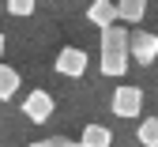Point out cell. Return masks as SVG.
Listing matches in <instances>:
<instances>
[{
	"mask_svg": "<svg viewBox=\"0 0 158 147\" xmlns=\"http://www.w3.org/2000/svg\"><path fill=\"white\" fill-rule=\"evenodd\" d=\"M53 68L60 72V76H68V79H79V76L87 72V49H79V45H64L60 53H56Z\"/></svg>",
	"mask_w": 158,
	"mask_h": 147,
	"instance_id": "277c9868",
	"label": "cell"
},
{
	"mask_svg": "<svg viewBox=\"0 0 158 147\" xmlns=\"http://www.w3.org/2000/svg\"><path fill=\"white\" fill-rule=\"evenodd\" d=\"M4 45H8V41H4V34H0V57H4Z\"/></svg>",
	"mask_w": 158,
	"mask_h": 147,
	"instance_id": "5bb4252c",
	"label": "cell"
},
{
	"mask_svg": "<svg viewBox=\"0 0 158 147\" xmlns=\"http://www.w3.org/2000/svg\"><path fill=\"white\" fill-rule=\"evenodd\" d=\"M4 8H8V15H19V19H27V15H34L38 0H4Z\"/></svg>",
	"mask_w": 158,
	"mask_h": 147,
	"instance_id": "8fae6325",
	"label": "cell"
},
{
	"mask_svg": "<svg viewBox=\"0 0 158 147\" xmlns=\"http://www.w3.org/2000/svg\"><path fill=\"white\" fill-rule=\"evenodd\" d=\"M128 64H132V34L121 23H113V27L102 30V64L98 68L109 79H121L128 72Z\"/></svg>",
	"mask_w": 158,
	"mask_h": 147,
	"instance_id": "6da1fadb",
	"label": "cell"
},
{
	"mask_svg": "<svg viewBox=\"0 0 158 147\" xmlns=\"http://www.w3.org/2000/svg\"><path fill=\"white\" fill-rule=\"evenodd\" d=\"M83 147H113V132L106 124H83V136H79Z\"/></svg>",
	"mask_w": 158,
	"mask_h": 147,
	"instance_id": "ba28073f",
	"label": "cell"
},
{
	"mask_svg": "<svg viewBox=\"0 0 158 147\" xmlns=\"http://www.w3.org/2000/svg\"><path fill=\"white\" fill-rule=\"evenodd\" d=\"M30 147H56V140H34Z\"/></svg>",
	"mask_w": 158,
	"mask_h": 147,
	"instance_id": "4fadbf2b",
	"label": "cell"
},
{
	"mask_svg": "<svg viewBox=\"0 0 158 147\" xmlns=\"http://www.w3.org/2000/svg\"><path fill=\"white\" fill-rule=\"evenodd\" d=\"M56 147H83V143H72V140H64V136H56Z\"/></svg>",
	"mask_w": 158,
	"mask_h": 147,
	"instance_id": "7c38bea8",
	"label": "cell"
},
{
	"mask_svg": "<svg viewBox=\"0 0 158 147\" xmlns=\"http://www.w3.org/2000/svg\"><path fill=\"white\" fill-rule=\"evenodd\" d=\"M109 110H113V117H139L143 113V91L139 87H117Z\"/></svg>",
	"mask_w": 158,
	"mask_h": 147,
	"instance_id": "7a4b0ae2",
	"label": "cell"
},
{
	"mask_svg": "<svg viewBox=\"0 0 158 147\" xmlns=\"http://www.w3.org/2000/svg\"><path fill=\"white\" fill-rule=\"evenodd\" d=\"M87 19H90L94 27H102V30H106V27H113L117 19H121V8H117L113 0H94V4L87 8Z\"/></svg>",
	"mask_w": 158,
	"mask_h": 147,
	"instance_id": "8992f818",
	"label": "cell"
},
{
	"mask_svg": "<svg viewBox=\"0 0 158 147\" xmlns=\"http://www.w3.org/2000/svg\"><path fill=\"white\" fill-rule=\"evenodd\" d=\"M117 8H121V23H139L147 11V0H117Z\"/></svg>",
	"mask_w": 158,
	"mask_h": 147,
	"instance_id": "9c48e42d",
	"label": "cell"
},
{
	"mask_svg": "<svg viewBox=\"0 0 158 147\" xmlns=\"http://www.w3.org/2000/svg\"><path fill=\"white\" fill-rule=\"evenodd\" d=\"M132 60H135V64H154V60H158V34L135 30L132 34Z\"/></svg>",
	"mask_w": 158,
	"mask_h": 147,
	"instance_id": "5b68a950",
	"label": "cell"
},
{
	"mask_svg": "<svg viewBox=\"0 0 158 147\" xmlns=\"http://www.w3.org/2000/svg\"><path fill=\"white\" fill-rule=\"evenodd\" d=\"M23 87V76H19L11 64H0V102H11Z\"/></svg>",
	"mask_w": 158,
	"mask_h": 147,
	"instance_id": "52a82bcc",
	"label": "cell"
},
{
	"mask_svg": "<svg viewBox=\"0 0 158 147\" xmlns=\"http://www.w3.org/2000/svg\"><path fill=\"white\" fill-rule=\"evenodd\" d=\"M135 136H139V143H143V147H158V117H143Z\"/></svg>",
	"mask_w": 158,
	"mask_h": 147,
	"instance_id": "30bf717a",
	"label": "cell"
},
{
	"mask_svg": "<svg viewBox=\"0 0 158 147\" xmlns=\"http://www.w3.org/2000/svg\"><path fill=\"white\" fill-rule=\"evenodd\" d=\"M53 110H56V102H53L49 91H30V94L23 98V117L34 121V124H45V121L53 117Z\"/></svg>",
	"mask_w": 158,
	"mask_h": 147,
	"instance_id": "3957f363",
	"label": "cell"
}]
</instances>
